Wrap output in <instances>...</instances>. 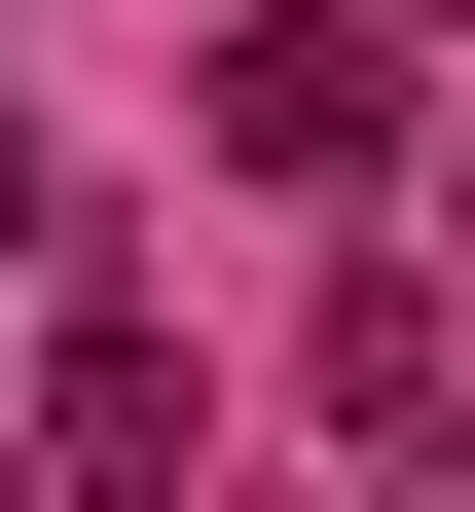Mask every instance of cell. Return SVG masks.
<instances>
[{"label": "cell", "mask_w": 475, "mask_h": 512, "mask_svg": "<svg viewBox=\"0 0 475 512\" xmlns=\"http://www.w3.org/2000/svg\"><path fill=\"white\" fill-rule=\"evenodd\" d=\"M220 147L256 183H366L402 147V37H366V0H256V37H220Z\"/></svg>", "instance_id": "cell-1"}, {"label": "cell", "mask_w": 475, "mask_h": 512, "mask_svg": "<svg viewBox=\"0 0 475 512\" xmlns=\"http://www.w3.org/2000/svg\"><path fill=\"white\" fill-rule=\"evenodd\" d=\"M37 476H183V330H110V293H74V366H37Z\"/></svg>", "instance_id": "cell-2"}]
</instances>
